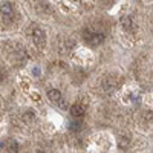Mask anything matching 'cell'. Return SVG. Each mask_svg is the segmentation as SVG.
<instances>
[{"mask_svg": "<svg viewBox=\"0 0 153 153\" xmlns=\"http://www.w3.org/2000/svg\"><path fill=\"white\" fill-rule=\"evenodd\" d=\"M106 2H112V0H106Z\"/></svg>", "mask_w": 153, "mask_h": 153, "instance_id": "8fae6325", "label": "cell"}, {"mask_svg": "<svg viewBox=\"0 0 153 153\" xmlns=\"http://www.w3.org/2000/svg\"><path fill=\"white\" fill-rule=\"evenodd\" d=\"M31 37H32L35 46H45V43H46V34H45V31L42 28L34 26L31 29Z\"/></svg>", "mask_w": 153, "mask_h": 153, "instance_id": "7a4b0ae2", "label": "cell"}, {"mask_svg": "<svg viewBox=\"0 0 153 153\" xmlns=\"http://www.w3.org/2000/svg\"><path fill=\"white\" fill-rule=\"evenodd\" d=\"M101 87H103V91L106 94H112V92L117 91L118 83H117V80H113L112 76H107V78H104L103 83H101Z\"/></svg>", "mask_w": 153, "mask_h": 153, "instance_id": "3957f363", "label": "cell"}, {"mask_svg": "<svg viewBox=\"0 0 153 153\" xmlns=\"http://www.w3.org/2000/svg\"><path fill=\"white\" fill-rule=\"evenodd\" d=\"M48 98H49V101L58 103V101L61 100V92L57 91V89H49V91H48Z\"/></svg>", "mask_w": 153, "mask_h": 153, "instance_id": "8992f818", "label": "cell"}, {"mask_svg": "<svg viewBox=\"0 0 153 153\" xmlns=\"http://www.w3.org/2000/svg\"><path fill=\"white\" fill-rule=\"evenodd\" d=\"M5 80V74H3V71H0V83H2Z\"/></svg>", "mask_w": 153, "mask_h": 153, "instance_id": "30bf717a", "label": "cell"}, {"mask_svg": "<svg viewBox=\"0 0 153 153\" xmlns=\"http://www.w3.org/2000/svg\"><path fill=\"white\" fill-rule=\"evenodd\" d=\"M120 22H121V26H123L126 31H130V29L133 28V22H132V17H130V16H123Z\"/></svg>", "mask_w": 153, "mask_h": 153, "instance_id": "52a82bcc", "label": "cell"}, {"mask_svg": "<svg viewBox=\"0 0 153 153\" xmlns=\"http://www.w3.org/2000/svg\"><path fill=\"white\" fill-rule=\"evenodd\" d=\"M83 37H84V40L87 45H91V46H100L101 43L104 42V34L103 32H98L92 28H86L83 31Z\"/></svg>", "mask_w": 153, "mask_h": 153, "instance_id": "6da1fadb", "label": "cell"}, {"mask_svg": "<svg viewBox=\"0 0 153 153\" xmlns=\"http://www.w3.org/2000/svg\"><path fill=\"white\" fill-rule=\"evenodd\" d=\"M0 14H2L3 17H6V19H12L14 14H16V11H14V8H12L11 3H3L2 6H0Z\"/></svg>", "mask_w": 153, "mask_h": 153, "instance_id": "277c9868", "label": "cell"}, {"mask_svg": "<svg viewBox=\"0 0 153 153\" xmlns=\"http://www.w3.org/2000/svg\"><path fill=\"white\" fill-rule=\"evenodd\" d=\"M69 129H71L72 132H80V130H81V123H80V121H72L71 126H69Z\"/></svg>", "mask_w": 153, "mask_h": 153, "instance_id": "ba28073f", "label": "cell"}, {"mask_svg": "<svg viewBox=\"0 0 153 153\" xmlns=\"http://www.w3.org/2000/svg\"><path fill=\"white\" fill-rule=\"evenodd\" d=\"M9 150L11 152H19V144L16 141H9Z\"/></svg>", "mask_w": 153, "mask_h": 153, "instance_id": "9c48e42d", "label": "cell"}, {"mask_svg": "<svg viewBox=\"0 0 153 153\" xmlns=\"http://www.w3.org/2000/svg\"><path fill=\"white\" fill-rule=\"evenodd\" d=\"M71 115L74 118H81L84 115V106L83 104H74V106H71Z\"/></svg>", "mask_w": 153, "mask_h": 153, "instance_id": "5b68a950", "label": "cell"}]
</instances>
